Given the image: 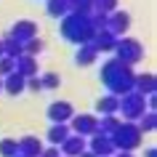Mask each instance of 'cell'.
Here are the masks:
<instances>
[{
  "instance_id": "ba28073f",
  "label": "cell",
  "mask_w": 157,
  "mask_h": 157,
  "mask_svg": "<svg viewBox=\"0 0 157 157\" xmlns=\"http://www.w3.org/2000/svg\"><path fill=\"white\" fill-rule=\"evenodd\" d=\"M107 29L109 32H115L117 37H123L128 29H131V13H125V11H112L109 13V19H107Z\"/></svg>"
},
{
  "instance_id": "d590c367",
  "label": "cell",
  "mask_w": 157,
  "mask_h": 157,
  "mask_svg": "<svg viewBox=\"0 0 157 157\" xmlns=\"http://www.w3.org/2000/svg\"><path fill=\"white\" fill-rule=\"evenodd\" d=\"M0 91H3V80H0Z\"/></svg>"
},
{
  "instance_id": "7a4b0ae2",
  "label": "cell",
  "mask_w": 157,
  "mask_h": 157,
  "mask_svg": "<svg viewBox=\"0 0 157 157\" xmlns=\"http://www.w3.org/2000/svg\"><path fill=\"white\" fill-rule=\"evenodd\" d=\"M96 29H93L91 19L80 16V13H67L61 19V37L67 43H75V45H83V43H91Z\"/></svg>"
},
{
  "instance_id": "4dcf8cb0",
  "label": "cell",
  "mask_w": 157,
  "mask_h": 157,
  "mask_svg": "<svg viewBox=\"0 0 157 157\" xmlns=\"http://www.w3.org/2000/svg\"><path fill=\"white\" fill-rule=\"evenodd\" d=\"M27 91H43V83H40V77L37 75H32V77H27Z\"/></svg>"
},
{
  "instance_id": "1f68e13d",
  "label": "cell",
  "mask_w": 157,
  "mask_h": 157,
  "mask_svg": "<svg viewBox=\"0 0 157 157\" xmlns=\"http://www.w3.org/2000/svg\"><path fill=\"white\" fill-rule=\"evenodd\" d=\"M61 152H59V147H48V149H43L40 157H59Z\"/></svg>"
},
{
  "instance_id": "8d00e7d4",
  "label": "cell",
  "mask_w": 157,
  "mask_h": 157,
  "mask_svg": "<svg viewBox=\"0 0 157 157\" xmlns=\"http://www.w3.org/2000/svg\"><path fill=\"white\" fill-rule=\"evenodd\" d=\"M0 56H3V45H0Z\"/></svg>"
},
{
  "instance_id": "e0dca14e",
  "label": "cell",
  "mask_w": 157,
  "mask_h": 157,
  "mask_svg": "<svg viewBox=\"0 0 157 157\" xmlns=\"http://www.w3.org/2000/svg\"><path fill=\"white\" fill-rule=\"evenodd\" d=\"M16 72L21 75V77H32V75H37V59L21 53V56L16 59Z\"/></svg>"
},
{
  "instance_id": "2e32d148",
  "label": "cell",
  "mask_w": 157,
  "mask_h": 157,
  "mask_svg": "<svg viewBox=\"0 0 157 157\" xmlns=\"http://www.w3.org/2000/svg\"><path fill=\"white\" fill-rule=\"evenodd\" d=\"M155 88H157V80H155V75H152V72L136 75V80H133V91L144 93V96H152V93H155Z\"/></svg>"
},
{
  "instance_id": "d4e9b609",
  "label": "cell",
  "mask_w": 157,
  "mask_h": 157,
  "mask_svg": "<svg viewBox=\"0 0 157 157\" xmlns=\"http://www.w3.org/2000/svg\"><path fill=\"white\" fill-rule=\"evenodd\" d=\"M16 155H19L16 139H0V157H16Z\"/></svg>"
},
{
  "instance_id": "ac0fdd59",
  "label": "cell",
  "mask_w": 157,
  "mask_h": 157,
  "mask_svg": "<svg viewBox=\"0 0 157 157\" xmlns=\"http://www.w3.org/2000/svg\"><path fill=\"white\" fill-rule=\"evenodd\" d=\"M69 125L67 123H53L51 125V131H48V144L51 147H61V141L67 139V136H69Z\"/></svg>"
},
{
  "instance_id": "e575fe53",
  "label": "cell",
  "mask_w": 157,
  "mask_h": 157,
  "mask_svg": "<svg viewBox=\"0 0 157 157\" xmlns=\"http://www.w3.org/2000/svg\"><path fill=\"white\" fill-rule=\"evenodd\" d=\"M112 157H133V152H115Z\"/></svg>"
},
{
  "instance_id": "836d02e7",
  "label": "cell",
  "mask_w": 157,
  "mask_h": 157,
  "mask_svg": "<svg viewBox=\"0 0 157 157\" xmlns=\"http://www.w3.org/2000/svg\"><path fill=\"white\" fill-rule=\"evenodd\" d=\"M77 157H96V155H93L91 149H83V152H80V155H77Z\"/></svg>"
},
{
  "instance_id": "44dd1931",
  "label": "cell",
  "mask_w": 157,
  "mask_h": 157,
  "mask_svg": "<svg viewBox=\"0 0 157 157\" xmlns=\"http://www.w3.org/2000/svg\"><path fill=\"white\" fill-rule=\"evenodd\" d=\"M0 45H3V56H8V59H19L21 53H24V45H21V43H16L13 37L0 40Z\"/></svg>"
},
{
  "instance_id": "74e56055",
  "label": "cell",
  "mask_w": 157,
  "mask_h": 157,
  "mask_svg": "<svg viewBox=\"0 0 157 157\" xmlns=\"http://www.w3.org/2000/svg\"><path fill=\"white\" fill-rule=\"evenodd\" d=\"M16 157H24V155H16Z\"/></svg>"
},
{
  "instance_id": "5bb4252c",
  "label": "cell",
  "mask_w": 157,
  "mask_h": 157,
  "mask_svg": "<svg viewBox=\"0 0 157 157\" xmlns=\"http://www.w3.org/2000/svg\"><path fill=\"white\" fill-rule=\"evenodd\" d=\"M16 144H19V155H24V157H40V152L45 149L37 136H24V139L16 141Z\"/></svg>"
},
{
  "instance_id": "4316f807",
  "label": "cell",
  "mask_w": 157,
  "mask_h": 157,
  "mask_svg": "<svg viewBox=\"0 0 157 157\" xmlns=\"http://www.w3.org/2000/svg\"><path fill=\"white\" fill-rule=\"evenodd\" d=\"M43 48H45V43H43L40 37H32V40L24 43V53H27V56H35V59H37V53H40Z\"/></svg>"
},
{
  "instance_id": "d6a6232c",
  "label": "cell",
  "mask_w": 157,
  "mask_h": 157,
  "mask_svg": "<svg viewBox=\"0 0 157 157\" xmlns=\"http://www.w3.org/2000/svg\"><path fill=\"white\" fill-rule=\"evenodd\" d=\"M144 157H157V149H155V147H149L147 152H144Z\"/></svg>"
},
{
  "instance_id": "83f0119b",
  "label": "cell",
  "mask_w": 157,
  "mask_h": 157,
  "mask_svg": "<svg viewBox=\"0 0 157 157\" xmlns=\"http://www.w3.org/2000/svg\"><path fill=\"white\" fill-rule=\"evenodd\" d=\"M16 72V59H8V56H0V77Z\"/></svg>"
},
{
  "instance_id": "ffe728a7",
  "label": "cell",
  "mask_w": 157,
  "mask_h": 157,
  "mask_svg": "<svg viewBox=\"0 0 157 157\" xmlns=\"http://www.w3.org/2000/svg\"><path fill=\"white\" fill-rule=\"evenodd\" d=\"M120 123H123V120H120L117 115H101L99 117V131H96V133H101V136H112Z\"/></svg>"
},
{
  "instance_id": "f1b7e54d",
  "label": "cell",
  "mask_w": 157,
  "mask_h": 157,
  "mask_svg": "<svg viewBox=\"0 0 157 157\" xmlns=\"http://www.w3.org/2000/svg\"><path fill=\"white\" fill-rule=\"evenodd\" d=\"M88 19H91V24H93V29H96V32H99V29H107V19H109L107 13H99V11H93Z\"/></svg>"
},
{
  "instance_id": "cb8c5ba5",
  "label": "cell",
  "mask_w": 157,
  "mask_h": 157,
  "mask_svg": "<svg viewBox=\"0 0 157 157\" xmlns=\"http://www.w3.org/2000/svg\"><path fill=\"white\" fill-rule=\"evenodd\" d=\"M136 125H139L141 133H152L157 128V115H155V112H144V115L136 120Z\"/></svg>"
},
{
  "instance_id": "f546056e",
  "label": "cell",
  "mask_w": 157,
  "mask_h": 157,
  "mask_svg": "<svg viewBox=\"0 0 157 157\" xmlns=\"http://www.w3.org/2000/svg\"><path fill=\"white\" fill-rule=\"evenodd\" d=\"M40 83H43V88H59V85H61V77H59L56 72H45L40 77Z\"/></svg>"
},
{
  "instance_id": "f35d334b",
  "label": "cell",
  "mask_w": 157,
  "mask_h": 157,
  "mask_svg": "<svg viewBox=\"0 0 157 157\" xmlns=\"http://www.w3.org/2000/svg\"><path fill=\"white\" fill-rule=\"evenodd\" d=\"M59 157H64V155H59Z\"/></svg>"
},
{
  "instance_id": "4fadbf2b",
  "label": "cell",
  "mask_w": 157,
  "mask_h": 157,
  "mask_svg": "<svg viewBox=\"0 0 157 157\" xmlns=\"http://www.w3.org/2000/svg\"><path fill=\"white\" fill-rule=\"evenodd\" d=\"M3 91L11 93V96H19V93L27 91V77H21L19 72H11L3 77Z\"/></svg>"
},
{
  "instance_id": "603a6c76",
  "label": "cell",
  "mask_w": 157,
  "mask_h": 157,
  "mask_svg": "<svg viewBox=\"0 0 157 157\" xmlns=\"http://www.w3.org/2000/svg\"><path fill=\"white\" fill-rule=\"evenodd\" d=\"M69 13H80V16H91L93 13V0H67Z\"/></svg>"
},
{
  "instance_id": "9c48e42d",
  "label": "cell",
  "mask_w": 157,
  "mask_h": 157,
  "mask_svg": "<svg viewBox=\"0 0 157 157\" xmlns=\"http://www.w3.org/2000/svg\"><path fill=\"white\" fill-rule=\"evenodd\" d=\"M85 149H91L96 157H112V155H115L112 139H109V136H101V133H93V136H91V144H88Z\"/></svg>"
},
{
  "instance_id": "484cf974",
  "label": "cell",
  "mask_w": 157,
  "mask_h": 157,
  "mask_svg": "<svg viewBox=\"0 0 157 157\" xmlns=\"http://www.w3.org/2000/svg\"><path fill=\"white\" fill-rule=\"evenodd\" d=\"M117 6H120V0H93V11H99V13H112V11H117Z\"/></svg>"
},
{
  "instance_id": "8992f818",
  "label": "cell",
  "mask_w": 157,
  "mask_h": 157,
  "mask_svg": "<svg viewBox=\"0 0 157 157\" xmlns=\"http://www.w3.org/2000/svg\"><path fill=\"white\" fill-rule=\"evenodd\" d=\"M69 131L75 133V136H83V139H91L93 133L99 131V117L96 115H85V112H75L72 115V120H69Z\"/></svg>"
},
{
  "instance_id": "5b68a950",
  "label": "cell",
  "mask_w": 157,
  "mask_h": 157,
  "mask_svg": "<svg viewBox=\"0 0 157 157\" xmlns=\"http://www.w3.org/2000/svg\"><path fill=\"white\" fill-rule=\"evenodd\" d=\"M112 53H115L117 61L133 67V64H139L141 59H144V45H141L136 37H117V45H115Z\"/></svg>"
},
{
  "instance_id": "8fae6325",
  "label": "cell",
  "mask_w": 157,
  "mask_h": 157,
  "mask_svg": "<svg viewBox=\"0 0 157 157\" xmlns=\"http://www.w3.org/2000/svg\"><path fill=\"white\" fill-rule=\"evenodd\" d=\"M93 48L99 51V53H109V51H115L117 45V35L115 32H109V29H99V32L93 35Z\"/></svg>"
},
{
  "instance_id": "3957f363",
  "label": "cell",
  "mask_w": 157,
  "mask_h": 157,
  "mask_svg": "<svg viewBox=\"0 0 157 157\" xmlns=\"http://www.w3.org/2000/svg\"><path fill=\"white\" fill-rule=\"evenodd\" d=\"M141 136H144V133L139 131V125H136V123L123 120V123L117 125V131L112 133L109 139H112L115 152H133V149L141 147Z\"/></svg>"
},
{
  "instance_id": "d6986e66",
  "label": "cell",
  "mask_w": 157,
  "mask_h": 157,
  "mask_svg": "<svg viewBox=\"0 0 157 157\" xmlns=\"http://www.w3.org/2000/svg\"><path fill=\"white\" fill-rule=\"evenodd\" d=\"M117 107H120V99L112 96V93H107V96H101L96 101V112L99 115H117Z\"/></svg>"
},
{
  "instance_id": "52a82bcc",
  "label": "cell",
  "mask_w": 157,
  "mask_h": 157,
  "mask_svg": "<svg viewBox=\"0 0 157 157\" xmlns=\"http://www.w3.org/2000/svg\"><path fill=\"white\" fill-rule=\"evenodd\" d=\"M8 37H13L16 43H21V45H24L27 40L37 37V24H35L32 19H19L16 24L11 27V35H8Z\"/></svg>"
},
{
  "instance_id": "9a60e30c",
  "label": "cell",
  "mask_w": 157,
  "mask_h": 157,
  "mask_svg": "<svg viewBox=\"0 0 157 157\" xmlns=\"http://www.w3.org/2000/svg\"><path fill=\"white\" fill-rule=\"evenodd\" d=\"M96 59H99V51L93 48V43L77 45V53H75V64H77V67H91Z\"/></svg>"
},
{
  "instance_id": "30bf717a",
  "label": "cell",
  "mask_w": 157,
  "mask_h": 157,
  "mask_svg": "<svg viewBox=\"0 0 157 157\" xmlns=\"http://www.w3.org/2000/svg\"><path fill=\"white\" fill-rule=\"evenodd\" d=\"M75 115V107L69 104V101H53L48 107V117L51 123H69Z\"/></svg>"
},
{
  "instance_id": "7c38bea8",
  "label": "cell",
  "mask_w": 157,
  "mask_h": 157,
  "mask_svg": "<svg viewBox=\"0 0 157 157\" xmlns=\"http://www.w3.org/2000/svg\"><path fill=\"white\" fill-rule=\"evenodd\" d=\"M85 147H88V144H85L83 136H75V133H69V136L61 141V147H59V149H61V155H64V157H77Z\"/></svg>"
},
{
  "instance_id": "6da1fadb",
  "label": "cell",
  "mask_w": 157,
  "mask_h": 157,
  "mask_svg": "<svg viewBox=\"0 0 157 157\" xmlns=\"http://www.w3.org/2000/svg\"><path fill=\"white\" fill-rule=\"evenodd\" d=\"M133 80H136V72L133 67L117 61V59H109L101 64V83L112 96H123V93L133 91Z\"/></svg>"
},
{
  "instance_id": "277c9868",
  "label": "cell",
  "mask_w": 157,
  "mask_h": 157,
  "mask_svg": "<svg viewBox=\"0 0 157 157\" xmlns=\"http://www.w3.org/2000/svg\"><path fill=\"white\" fill-rule=\"evenodd\" d=\"M117 99H120L117 112H123V120H128V123H136L147 112V96L139 93V91H128L123 96H117Z\"/></svg>"
},
{
  "instance_id": "7402d4cb",
  "label": "cell",
  "mask_w": 157,
  "mask_h": 157,
  "mask_svg": "<svg viewBox=\"0 0 157 157\" xmlns=\"http://www.w3.org/2000/svg\"><path fill=\"white\" fill-rule=\"evenodd\" d=\"M51 19H64L69 13V6H67V0H48V6H45Z\"/></svg>"
}]
</instances>
